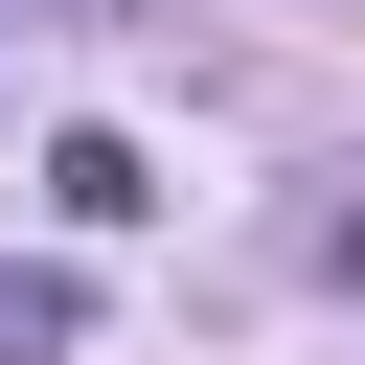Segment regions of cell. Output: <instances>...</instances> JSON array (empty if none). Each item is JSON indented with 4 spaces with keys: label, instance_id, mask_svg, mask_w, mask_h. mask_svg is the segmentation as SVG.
I'll return each mask as SVG.
<instances>
[{
    "label": "cell",
    "instance_id": "6da1fadb",
    "mask_svg": "<svg viewBox=\"0 0 365 365\" xmlns=\"http://www.w3.org/2000/svg\"><path fill=\"white\" fill-rule=\"evenodd\" d=\"M46 205H68V228H160V160H137L114 114H68V137H46Z\"/></svg>",
    "mask_w": 365,
    "mask_h": 365
},
{
    "label": "cell",
    "instance_id": "7a4b0ae2",
    "mask_svg": "<svg viewBox=\"0 0 365 365\" xmlns=\"http://www.w3.org/2000/svg\"><path fill=\"white\" fill-rule=\"evenodd\" d=\"M68 342H91V274L23 251V274H0V365H68Z\"/></svg>",
    "mask_w": 365,
    "mask_h": 365
},
{
    "label": "cell",
    "instance_id": "3957f363",
    "mask_svg": "<svg viewBox=\"0 0 365 365\" xmlns=\"http://www.w3.org/2000/svg\"><path fill=\"white\" fill-rule=\"evenodd\" d=\"M297 251H319V274H342V297H365V182H342V205H319V228H297Z\"/></svg>",
    "mask_w": 365,
    "mask_h": 365
}]
</instances>
